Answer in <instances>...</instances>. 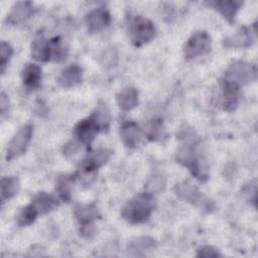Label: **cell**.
<instances>
[{
	"label": "cell",
	"mask_w": 258,
	"mask_h": 258,
	"mask_svg": "<svg viewBox=\"0 0 258 258\" xmlns=\"http://www.w3.org/2000/svg\"><path fill=\"white\" fill-rule=\"evenodd\" d=\"M256 68L243 60H235L225 72V80L230 81L238 86L248 84L256 80Z\"/></svg>",
	"instance_id": "4"
},
{
	"label": "cell",
	"mask_w": 258,
	"mask_h": 258,
	"mask_svg": "<svg viewBox=\"0 0 258 258\" xmlns=\"http://www.w3.org/2000/svg\"><path fill=\"white\" fill-rule=\"evenodd\" d=\"M41 69L35 63H27L21 72L22 83L28 90H36L40 87L41 83Z\"/></svg>",
	"instance_id": "14"
},
{
	"label": "cell",
	"mask_w": 258,
	"mask_h": 258,
	"mask_svg": "<svg viewBox=\"0 0 258 258\" xmlns=\"http://www.w3.org/2000/svg\"><path fill=\"white\" fill-rule=\"evenodd\" d=\"M75 175L62 174L57 177L56 180V192L58 198L62 201H69L71 199V190Z\"/></svg>",
	"instance_id": "22"
},
{
	"label": "cell",
	"mask_w": 258,
	"mask_h": 258,
	"mask_svg": "<svg viewBox=\"0 0 258 258\" xmlns=\"http://www.w3.org/2000/svg\"><path fill=\"white\" fill-rule=\"evenodd\" d=\"M75 217L80 225V234L89 238L94 234V222L99 217V211L94 204L78 205L74 211Z\"/></svg>",
	"instance_id": "6"
},
{
	"label": "cell",
	"mask_w": 258,
	"mask_h": 258,
	"mask_svg": "<svg viewBox=\"0 0 258 258\" xmlns=\"http://www.w3.org/2000/svg\"><path fill=\"white\" fill-rule=\"evenodd\" d=\"M38 215H39V213L36 210V208L32 204H30V205L26 206L25 208H23L20 211V213L18 214L17 224L21 227L29 226L36 220Z\"/></svg>",
	"instance_id": "25"
},
{
	"label": "cell",
	"mask_w": 258,
	"mask_h": 258,
	"mask_svg": "<svg viewBox=\"0 0 258 258\" xmlns=\"http://www.w3.org/2000/svg\"><path fill=\"white\" fill-rule=\"evenodd\" d=\"M100 131L102 130L92 115L81 120L75 126V135L79 142L84 145H90Z\"/></svg>",
	"instance_id": "9"
},
{
	"label": "cell",
	"mask_w": 258,
	"mask_h": 258,
	"mask_svg": "<svg viewBox=\"0 0 258 258\" xmlns=\"http://www.w3.org/2000/svg\"><path fill=\"white\" fill-rule=\"evenodd\" d=\"M31 55L38 61H50V39L39 37L31 44Z\"/></svg>",
	"instance_id": "19"
},
{
	"label": "cell",
	"mask_w": 258,
	"mask_h": 258,
	"mask_svg": "<svg viewBox=\"0 0 258 258\" xmlns=\"http://www.w3.org/2000/svg\"><path fill=\"white\" fill-rule=\"evenodd\" d=\"M92 116L95 118V120L99 124L102 131L108 130L109 125H110L111 117H110V112H109L105 103L100 102L97 105V107H96L95 111L93 112Z\"/></svg>",
	"instance_id": "24"
},
{
	"label": "cell",
	"mask_w": 258,
	"mask_h": 258,
	"mask_svg": "<svg viewBox=\"0 0 258 258\" xmlns=\"http://www.w3.org/2000/svg\"><path fill=\"white\" fill-rule=\"evenodd\" d=\"M32 133H33V126L31 124H26V125H23L14 134V136L9 141L6 148L5 159L7 161L12 160L15 157H18L19 155L25 152L27 145L31 140Z\"/></svg>",
	"instance_id": "5"
},
{
	"label": "cell",
	"mask_w": 258,
	"mask_h": 258,
	"mask_svg": "<svg viewBox=\"0 0 258 258\" xmlns=\"http://www.w3.org/2000/svg\"><path fill=\"white\" fill-rule=\"evenodd\" d=\"M110 23L111 15L104 8L95 9L86 16V25L90 33L99 32L109 26Z\"/></svg>",
	"instance_id": "11"
},
{
	"label": "cell",
	"mask_w": 258,
	"mask_h": 258,
	"mask_svg": "<svg viewBox=\"0 0 258 258\" xmlns=\"http://www.w3.org/2000/svg\"><path fill=\"white\" fill-rule=\"evenodd\" d=\"M120 137L126 147H136L141 139V131L137 123L133 121H127L123 123L120 128Z\"/></svg>",
	"instance_id": "13"
},
{
	"label": "cell",
	"mask_w": 258,
	"mask_h": 258,
	"mask_svg": "<svg viewBox=\"0 0 258 258\" xmlns=\"http://www.w3.org/2000/svg\"><path fill=\"white\" fill-rule=\"evenodd\" d=\"M154 199L151 194L145 191L135 196L122 209V217L130 224L146 222L152 214Z\"/></svg>",
	"instance_id": "1"
},
{
	"label": "cell",
	"mask_w": 258,
	"mask_h": 258,
	"mask_svg": "<svg viewBox=\"0 0 258 258\" xmlns=\"http://www.w3.org/2000/svg\"><path fill=\"white\" fill-rule=\"evenodd\" d=\"M211 36L207 31H198L194 33L184 44L183 54L185 59L189 60L206 54L211 49Z\"/></svg>",
	"instance_id": "8"
},
{
	"label": "cell",
	"mask_w": 258,
	"mask_h": 258,
	"mask_svg": "<svg viewBox=\"0 0 258 258\" xmlns=\"http://www.w3.org/2000/svg\"><path fill=\"white\" fill-rule=\"evenodd\" d=\"M155 247L156 241L150 237H138L130 243V250L134 251L136 254H138V252L153 250Z\"/></svg>",
	"instance_id": "26"
},
{
	"label": "cell",
	"mask_w": 258,
	"mask_h": 258,
	"mask_svg": "<svg viewBox=\"0 0 258 258\" xmlns=\"http://www.w3.org/2000/svg\"><path fill=\"white\" fill-rule=\"evenodd\" d=\"M155 35V27L151 20L142 16L134 17L129 25V37L133 45L139 47L149 42Z\"/></svg>",
	"instance_id": "2"
},
{
	"label": "cell",
	"mask_w": 258,
	"mask_h": 258,
	"mask_svg": "<svg viewBox=\"0 0 258 258\" xmlns=\"http://www.w3.org/2000/svg\"><path fill=\"white\" fill-rule=\"evenodd\" d=\"M68 46L61 43L59 37L50 38V60L52 61H62L68 56Z\"/></svg>",
	"instance_id": "23"
},
{
	"label": "cell",
	"mask_w": 258,
	"mask_h": 258,
	"mask_svg": "<svg viewBox=\"0 0 258 258\" xmlns=\"http://www.w3.org/2000/svg\"><path fill=\"white\" fill-rule=\"evenodd\" d=\"M33 12V6L31 2L24 1V2H17L8 13L6 17V22L10 24H18L20 22L25 21L28 19Z\"/></svg>",
	"instance_id": "16"
},
{
	"label": "cell",
	"mask_w": 258,
	"mask_h": 258,
	"mask_svg": "<svg viewBox=\"0 0 258 258\" xmlns=\"http://www.w3.org/2000/svg\"><path fill=\"white\" fill-rule=\"evenodd\" d=\"M252 34L248 27L242 26L232 35L227 36L223 40V45L226 48L248 47L252 43Z\"/></svg>",
	"instance_id": "12"
},
{
	"label": "cell",
	"mask_w": 258,
	"mask_h": 258,
	"mask_svg": "<svg viewBox=\"0 0 258 258\" xmlns=\"http://www.w3.org/2000/svg\"><path fill=\"white\" fill-rule=\"evenodd\" d=\"M221 256L220 252L213 246H203L197 252V257H218Z\"/></svg>",
	"instance_id": "30"
},
{
	"label": "cell",
	"mask_w": 258,
	"mask_h": 258,
	"mask_svg": "<svg viewBox=\"0 0 258 258\" xmlns=\"http://www.w3.org/2000/svg\"><path fill=\"white\" fill-rule=\"evenodd\" d=\"M165 186V179L161 175L151 176L145 184V190L149 194H154L162 190Z\"/></svg>",
	"instance_id": "28"
},
{
	"label": "cell",
	"mask_w": 258,
	"mask_h": 258,
	"mask_svg": "<svg viewBox=\"0 0 258 258\" xmlns=\"http://www.w3.org/2000/svg\"><path fill=\"white\" fill-rule=\"evenodd\" d=\"M19 190V180L16 176H3L1 178V201L13 198Z\"/></svg>",
	"instance_id": "21"
},
{
	"label": "cell",
	"mask_w": 258,
	"mask_h": 258,
	"mask_svg": "<svg viewBox=\"0 0 258 258\" xmlns=\"http://www.w3.org/2000/svg\"><path fill=\"white\" fill-rule=\"evenodd\" d=\"M176 160L188 168L190 173L199 180L204 181L208 178L207 169L204 167L203 162L190 145H184L179 148L176 153Z\"/></svg>",
	"instance_id": "3"
},
{
	"label": "cell",
	"mask_w": 258,
	"mask_h": 258,
	"mask_svg": "<svg viewBox=\"0 0 258 258\" xmlns=\"http://www.w3.org/2000/svg\"><path fill=\"white\" fill-rule=\"evenodd\" d=\"M13 54V49L11 45L5 41H1L0 44V71L3 74L6 66L8 64L11 56Z\"/></svg>",
	"instance_id": "29"
},
{
	"label": "cell",
	"mask_w": 258,
	"mask_h": 258,
	"mask_svg": "<svg viewBox=\"0 0 258 258\" xmlns=\"http://www.w3.org/2000/svg\"><path fill=\"white\" fill-rule=\"evenodd\" d=\"M209 4L214 6L229 23H233L236 13L242 6L243 2L238 0H219L210 2Z\"/></svg>",
	"instance_id": "17"
},
{
	"label": "cell",
	"mask_w": 258,
	"mask_h": 258,
	"mask_svg": "<svg viewBox=\"0 0 258 258\" xmlns=\"http://www.w3.org/2000/svg\"><path fill=\"white\" fill-rule=\"evenodd\" d=\"M83 79V70L78 64L64 68L57 78L58 84L63 88H72L79 85Z\"/></svg>",
	"instance_id": "15"
},
{
	"label": "cell",
	"mask_w": 258,
	"mask_h": 258,
	"mask_svg": "<svg viewBox=\"0 0 258 258\" xmlns=\"http://www.w3.org/2000/svg\"><path fill=\"white\" fill-rule=\"evenodd\" d=\"M77 150H78L77 144L75 142H69L63 147V154L71 155V154H74Z\"/></svg>",
	"instance_id": "32"
},
{
	"label": "cell",
	"mask_w": 258,
	"mask_h": 258,
	"mask_svg": "<svg viewBox=\"0 0 258 258\" xmlns=\"http://www.w3.org/2000/svg\"><path fill=\"white\" fill-rule=\"evenodd\" d=\"M163 131H164L163 125H162L161 120H159V119H153V120L149 121L145 127L146 136L151 141L160 139L163 135Z\"/></svg>",
	"instance_id": "27"
},
{
	"label": "cell",
	"mask_w": 258,
	"mask_h": 258,
	"mask_svg": "<svg viewBox=\"0 0 258 258\" xmlns=\"http://www.w3.org/2000/svg\"><path fill=\"white\" fill-rule=\"evenodd\" d=\"M0 110H1V115H5L8 110H9V101L7 96L5 95V93H1V97H0Z\"/></svg>",
	"instance_id": "31"
},
{
	"label": "cell",
	"mask_w": 258,
	"mask_h": 258,
	"mask_svg": "<svg viewBox=\"0 0 258 258\" xmlns=\"http://www.w3.org/2000/svg\"><path fill=\"white\" fill-rule=\"evenodd\" d=\"M240 99V86L223 79L221 81V105L227 112L234 111Z\"/></svg>",
	"instance_id": "10"
},
{
	"label": "cell",
	"mask_w": 258,
	"mask_h": 258,
	"mask_svg": "<svg viewBox=\"0 0 258 258\" xmlns=\"http://www.w3.org/2000/svg\"><path fill=\"white\" fill-rule=\"evenodd\" d=\"M31 204L36 208L39 214L43 215L49 213L57 206V200L50 194L38 192L33 197Z\"/></svg>",
	"instance_id": "20"
},
{
	"label": "cell",
	"mask_w": 258,
	"mask_h": 258,
	"mask_svg": "<svg viewBox=\"0 0 258 258\" xmlns=\"http://www.w3.org/2000/svg\"><path fill=\"white\" fill-rule=\"evenodd\" d=\"M175 195L182 201L195 204L205 210L211 211L213 209V202L206 199L199 188L188 180L181 181L174 186Z\"/></svg>",
	"instance_id": "7"
},
{
	"label": "cell",
	"mask_w": 258,
	"mask_h": 258,
	"mask_svg": "<svg viewBox=\"0 0 258 258\" xmlns=\"http://www.w3.org/2000/svg\"><path fill=\"white\" fill-rule=\"evenodd\" d=\"M116 101L122 110H132L138 104V91L133 87H126L116 95Z\"/></svg>",
	"instance_id": "18"
}]
</instances>
